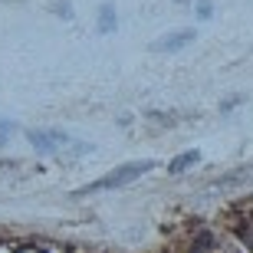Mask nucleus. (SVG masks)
I'll use <instances>...</instances> for the list:
<instances>
[{
  "label": "nucleus",
  "mask_w": 253,
  "mask_h": 253,
  "mask_svg": "<svg viewBox=\"0 0 253 253\" xmlns=\"http://www.w3.org/2000/svg\"><path fill=\"white\" fill-rule=\"evenodd\" d=\"M145 171H151V161H128V165H122V168L109 171L105 178L92 181V184H85V188H79L76 194H92V191H112V188H125V184H131L135 178H141Z\"/></svg>",
  "instance_id": "f257e3e1"
},
{
  "label": "nucleus",
  "mask_w": 253,
  "mask_h": 253,
  "mask_svg": "<svg viewBox=\"0 0 253 253\" xmlns=\"http://www.w3.org/2000/svg\"><path fill=\"white\" fill-rule=\"evenodd\" d=\"M194 37H197L194 30H178V33H168V37L155 40V43H151V49H155V53H174V49L194 43Z\"/></svg>",
  "instance_id": "f03ea898"
},
{
  "label": "nucleus",
  "mask_w": 253,
  "mask_h": 253,
  "mask_svg": "<svg viewBox=\"0 0 253 253\" xmlns=\"http://www.w3.org/2000/svg\"><path fill=\"white\" fill-rule=\"evenodd\" d=\"M27 138L33 141L37 151H59V145H66L63 131H40V128H33V131H27Z\"/></svg>",
  "instance_id": "7ed1b4c3"
},
{
  "label": "nucleus",
  "mask_w": 253,
  "mask_h": 253,
  "mask_svg": "<svg viewBox=\"0 0 253 253\" xmlns=\"http://www.w3.org/2000/svg\"><path fill=\"white\" fill-rule=\"evenodd\" d=\"M197 161H201V151H184V155H178V158L168 165V171L171 174H181V171H188L191 165H197Z\"/></svg>",
  "instance_id": "20e7f679"
},
{
  "label": "nucleus",
  "mask_w": 253,
  "mask_h": 253,
  "mask_svg": "<svg viewBox=\"0 0 253 253\" xmlns=\"http://www.w3.org/2000/svg\"><path fill=\"white\" fill-rule=\"evenodd\" d=\"M99 33H115V7L112 3L99 7Z\"/></svg>",
  "instance_id": "39448f33"
},
{
  "label": "nucleus",
  "mask_w": 253,
  "mask_h": 253,
  "mask_svg": "<svg viewBox=\"0 0 253 253\" xmlns=\"http://www.w3.org/2000/svg\"><path fill=\"white\" fill-rule=\"evenodd\" d=\"M211 247H214V237L204 230V234H197V237H194V247H191V253H207Z\"/></svg>",
  "instance_id": "423d86ee"
},
{
  "label": "nucleus",
  "mask_w": 253,
  "mask_h": 253,
  "mask_svg": "<svg viewBox=\"0 0 253 253\" xmlns=\"http://www.w3.org/2000/svg\"><path fill=\"white\" fill-rule=\"evenodd\" d=\"M197 17H201V20H211V17H214V7H211V0H197Z\"/></svg>",
  "instance_id": "0eeeda50"
},
{
  "label": "nucleus",
  "mask_w": 253,
  "mask_h": 253,
  "mask_svg": "<svg viewBox=\"0 0 253 253\" xmlns=\"http://www.w3.org/2000/svg\"><path fill=\"white\" fill-rule=\"evenodd\" d=\"M10 131H13V125H10V122H0V145L7 141V135H10Z\"/></svg>",
  "instance_id": "6e6552de"
},
{
  "label": "nucleus",
  "mask_w": 253,
  "mask_h": 253,
  "mask_svg": "<svg viewBox=\"0 0 253 253\" xmlns=\"http://www.w3.org/2000/svg\"><path fill=\"white\" fill-rule=\"evenodd\" d=\"M53 10H56V17H63V20H69V17H73V13H69V7H66V3H56V7H53Z\"/></svg>",
  "instance_id": "1a4fd4ad"
},
{
  "label": "nucleus",
  "mask_w": 253,
  "mask_h": 253,
  "mask_svg": "<svg viewBox=\"0 0 253 253\" xmlns=\"http://www.w3.org/2000/svg\"><path fill=\"white\" fill-rule=\"evenodd\" d=\"M174 3H188V0H174Z\"/></svg>",
  "instance_id": "9d476101"
}]
</instances>
